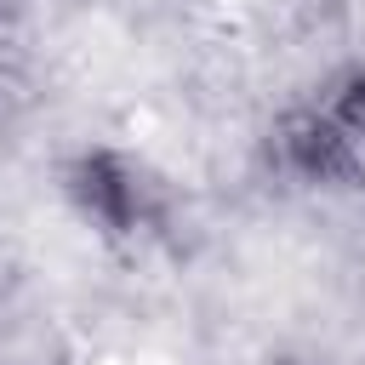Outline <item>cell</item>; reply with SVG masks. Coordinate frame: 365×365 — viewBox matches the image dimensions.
<instances>
[{
    "mask_svg": "<svg viewBox=\"0 0 365 365\" xmlns=\"http://www.w3.org/2000/svg\"><path fill=\"white\" fill-rule=\"evenodd\" d=\"M80 182H86V200H97L114 222L125 217V177L108 165V160H91V165H80Z\"/></svg>",
    "mask_w": 365,
    "mask_h": 365,
    "instance_id": "1",
    "label": "cell"
}]
</instances>
